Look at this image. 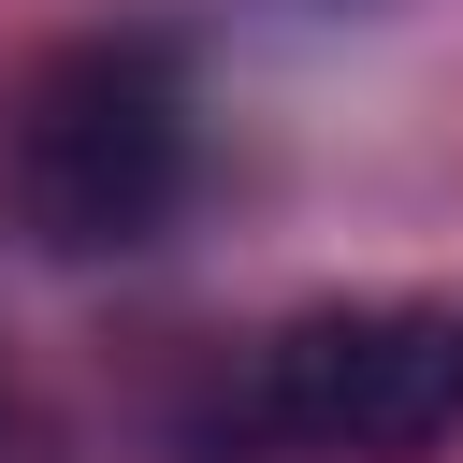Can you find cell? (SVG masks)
I'll return each mask as SVG.
<instances>
[{"label": "cell", "instance_id": "cell-2", "mask_svg": "<svg viewBox=\"0 0 463 463\" xmlns=\"http://www.w3.org/2000/svg\"><path fill=\"white\" fill-rule=\"evenodd\" d=\"M260 434L275 449H318V463H420L463 434V318L434 304H318L260 347L246 376Z\"/></svg>", "mask_w": 463, "mask_h": 463}, {"label": "cell", "instance_id": "cell-1", "mask_svg": "<svg viewBox=\"0 0 463 463\" xmlns=\"http://www.w3.org/2000/svg\"><path fill=\"white\" fill-rule=\"evenodd\" d=\"M188 188V101L159 43H43L0 87V217L43 260H116Z\"/></svg>", "mask_w": 463, "mask_h": 463}]
</instances>
